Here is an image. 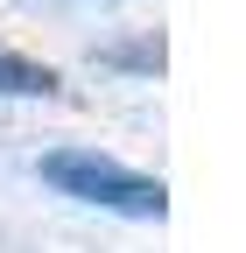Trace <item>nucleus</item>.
Listing matches in <instances>:
<instances>
[{
  "label": "nucleus",
  "mask_w": 246,
  "mask_h": 253,
  "mask_svg": "<svg viewBox=\"0 0 246 253\" xmlns=\"http://www.w3.org/2000/svg\"><path fill=\"white\" fill-rule=\"evenodd\" d=\"M42 176L64 190V197L99 204V211H127V218H162V211H169V190H162L155 176H134V169L106 162V155H78V148L42 155Z\"/></svg>",
  "instance_id": "nucleus-1"
},
{
  "label": "nucleus",
  "mask_w": 246,
  "mask_h": 253,
  "mask_svg": "<svg viewBox=\"0 0 246 253\" xmlns=\"http://www.w3.org/2000/svg\"><path fill=\"white\" fill-rule=\"evenodd\" d=\"M0 91H14V99H49V91H56V71L14 56V49H0Z\"/></svg>",
  "instance_id": "nucleus-2"
}]
</instances>
